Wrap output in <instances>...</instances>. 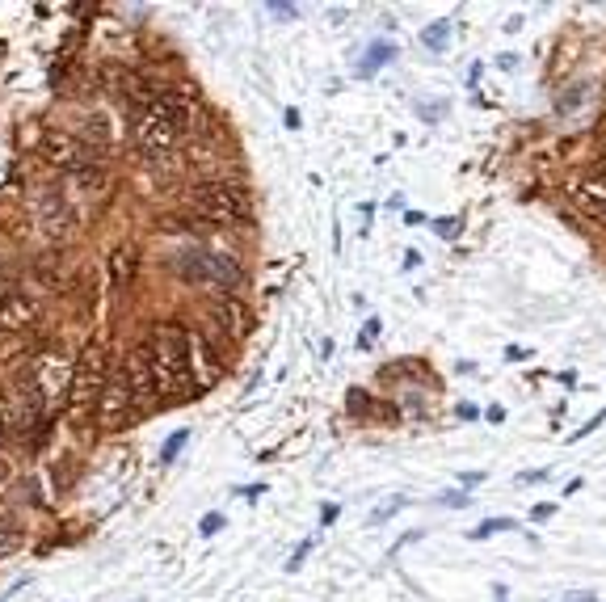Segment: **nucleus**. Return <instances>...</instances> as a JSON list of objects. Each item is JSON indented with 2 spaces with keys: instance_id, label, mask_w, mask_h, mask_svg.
I'll return each instance as SVG.
<instances>
[{
  "instance_id": "obj_1",
  "label": "nucleus",
  "mask_w": 606,
  "mask_h": 602,
  "mask_svg": "<svg viewBox=\"0 0 606 602\" xmlns=\"http://www.w3.org/2000/svg\"><path fill=\"white\" fill-rule=\"evenodd\" d=\"M148 363H152V384L156 396H169L173 405H181L186 396H194V375H190V333L181 325L160 320L148 337Z\"/></svg>"
},
{
  "instance_id": "obj_2",
  "label": "nucleus",
  "mask_w": 606,
  "mask_h": 602,
  "mask_svg": "<svg viewBox=\"0 0 606 602\" xmlns=\"http://www.w3.org/2000/svg\"><path fill=\"white\" fill-rule=\"evenodd\" d=\"M173 270L181 278H190V283H198V287H211V291H224V295H232L236 287H245V266L232 262V257H224V253L202 249V245L177 253Z\"/></svg>"
},
{
  "instance_id": "obj_3",
  "label": "nucleus",
  "mask_w": 606,
  "mask_h": 602,
  "mask_svg": "<svg viewBox=\"0 0 606 602\" xmlns=\"http://www.w3.org/2000/svg\"><path fill=\"white\" fill-rule=\"evenodd\" d=\"M186 211L207 228H224V224H240L249 215V194L232 186V182H207L186 198Z\"/></svg>"
},
{
  "instance_id": "obj_4",
  "label": "nucleus",
  "mask_w": 606,
  "mask_h": 602,
  "mask_svg": "<svg viewBox=\"0 0 606 602\" xmlns=\"http://www.w3.org/2000/svg\"><path fill=\"white\" fill-rule=\"evenodd\" d=\"M106 367H110L106 346H101V341H89V346L80 350V358L72 363V384H68L72 409H85L101 396V388H106V379H110Z\"/></svg>"
},
{
  "instance_id": "obj_5",
  "label": "nucleus",
  "mask_w": 606,
  "mask_h": 602,
  "mask_svg": "<svg viewBox=\"0 0 606 602\" xmlns=\"http://www.w3.org/2000/svg\"><path fill=\"white\" fill-rule=\"evenodd\" d=\"M38 156H43V165L68 169V173H80V169L97 165V152L72 131H43V135H38Z\"/></svg>"
},
{
  "instance_id": "obj_6",
  "label": "nucleus",
  "mask_w": 606,
  "mask_h": 602,
  "mask_svg": "<svg viewBox=\"0 0 606 602\" xmlns=\"http://www.w3.org/2000/svg\"><path fill=\"white\" fill-rule=\"evenodd\" d=\"M47 409V396L38 392V384H9V396L5 405H0V417H5V426L13 434H26L38 426V417Z\"/></svg>"
},
{
  "instance_id": "obj_7",
  "label": "nucleus",
  "mask_w": 606,
  "mask_h": 602,
  "mask_svg": "<svg viewBox=\"0 0 606 602\" xmlns=\"http://www.w3.org/2000/svg\"><path fill=\"white\" fill-rule=\"evenodd\" d=\"M93 405H97V426L106 430V434H114V430L131 426V421L139 417L135 400H131V392H127L123 379H118V371L106 379V388H101V396L93 400Z\"/></svg>"
},
{
  "instance_id": "obj_8",
  "label": "nucleus",
  "mask_w": 606,
  "mask_h": 602,
  "mask_svg": "<svg viewBox=\"0 0 606 602\" xmlns=\"http://www.w3.org/2000/svg\"><path fill=\"white\" fill-rule=\"evenodd\" d=\"M43 316V299L26 295V291H13L0 299V337H26V329L38 325Z\"/></svg>"
},
{
  "instance_id": "obj_9",
  "label": "nucleus",
  "mask_w": 606,
  "mask_h": 602,
  "mask_svg": "<svg viewBox=\"0 0 606 602\" xmlns=\"http://www.w3.org/2000/svg\"><path fill=\"white\" fill-rule=\"evenodd\" d=\"M118 379L127 384L131 400H135V409L139 413H148L152 409V400H156V384H152V363H148V350L139 346L123 358V367H118Z\"/></svg>"
},
{
  "instance_id": "obj_10",
  "label": "nucleus",
  "mask_w": 606,
  "mask_h": 602,
  "mask_svg": "<svg viewBox=\"0 0 606 602\" xmlns=\"http://www.w3.org/2000/svg\"><path fill=\"white\" fill-rule=\"evenodd\" d=\"M34 384L43 396H59L68 384H72V358H59L55 350L38 354L34 358Z\"/></svg>"
},
{
  "instance_id": "obj_11",
  "label": "nucleus",
  "mask_w": 606,
  "mask_h": 602,
  "mask_svg": "<svg viewBox=\"0 0 606 602\" xmlns=\"http://www.w3.org/2000/svg\"><path fill=\"white\" fill-rule=\"evenodd\" d=\"M211 316H215V325L224 329L232 341H245L249 329H253V316L245 308V299H236V295H219L215 304H211Z\"/></svg>"
},
{
  "instance_id": "obj_12",
  "label": "nucleus",
  "mask_w": 606,
  "mask_h": 602,
  "mask_svg": "<svg viewBox=\"0 0 606 602\" xmlns=\"http://www.w3.org/2000/svg\"><path fill=\"white\" fill-rule=\"evenodd\" d=\"M190 375H194V388H211L219 379V363L202 337H190Z\"/></svg>"
},
{
  "instance_id": "obj_13",
  "label": "nucleus",
  "mask_w": 606,
  "mask_h": 602,
  "mask_svg": "<svg viewBox=\"0 0 606 602\" xmlns=\"http://www.w3.org/2000/svg\"><path fill=\"white\" fill-rule=\"evenodd\" d=\"M72 186H76L80 194H101V190L110 186V165H89V169L72 173Z\"/></svg>"
},
{
  "instance_id": "obj_14",
  "label": "nucleus",
  "mask_w": 606,
  "mask_h": 602,
  "mask_svg": "<svg viewBox=\"0 0 606 602\" xmlns=\"http://www.w3.org/2000/svg\"><path fill=\"white\" fill-rule=\"evenodd\" d=\"M577 203L581 207H606V177H585L581 190H577Z\"/></svg>"
},
{
  "instance_id": "obj_15",
  "label": "nucleus",
  "mask_w": 606,
  "mask_h": 602,
  "mask_svg": "<svg viewBox=\"0 0 606 602\" xmlns=\"http://www.w3.org/2000/svg\"><path fill=\"white\" fill-rule=\"evenodd\" d=\"M518 523H514V518H489V523H480L476 531H472V539H489L493 531H514Z\"/></svg>"
},
{
  "instance_id": "obj_16",
  "label": "nucleus",
  "mask_w": 606,
  "mask_h": 602,
  "mask_svg": "<svg viewBox=\"0 0 606 602\" xmlns=\"http://www.w3.org/2000/svg\"><path fill=\"white\" fill-rule=\"evenodd\" d=\"M127 274H131V249H118L114 253V283H127Z\"/></svg>"
},
{
  "instance_id": "obj_17",
  "label": "nucleus",
  "mask_w": 606,
  "mask_h": 602,
  "mask_svg": "<svg viewBox=\"0 0 606 602\" xmlns=\"http://www.w3.org/2000/svg\"><path fill=\"white\" fill-rule=\"evenodd\" d=\"M426 43H430V47H447V26H430Z\"/></svg>"
},
{
  "instance_id": "obj_18",
  "label": "nucleus",
  "mask_w": 606,
  "mask_h": 602,
  "mask_svg": "<svg viewBox=\"0 0 606 602\" xmlns=\"http://www.w3.org/2000/svg\"><path fill=\"white\" fill-rule=\"evenodd\" d=\"M602 417H606V413H598V417H590V421H585V426L577 430V438H585V434H590V430H598V426H602Z\"/></svg>"
},
{
  "instance_id": "obj_19",
  "label": "nucleus",
  "mask_w": 606,
  "mask_h": 602,
  "mask_svg": "<svg viewBox=\"0 0 606 602\" xmlns=\"http://www.w3.org/2000/svg\"><path fill=\"white\" fill-rule=\"evenodd\" d=\"M552 514H556V506H535V510H531L535 523H543V518H552Z\"/></svg>"
},
{
  "instance_id": "obj_20",
  "label": "nucleus",
  "mask_w": 606,
  "mask_h": 602,
  "mask_svg": "<svg viewBox=\"0 0 606 602\" xmlns=\"http://www.w3.org/2000/svg\"><path fill=\"white\" fill-rule=\"evenodd\" d=\"M455 228H459L455 219H447V224H442V219H438V236H455Z\"/></svg>"
},
{
  "instance_id": "obj_21",
  "label": "nucleus",
  "mask_w": 606,
  "mask_h": 602,
  "mask_svg": "<svg viewBox=\"0 0 606 602\" xmlns=\"http://www.w3.org/2000/svg\"><path fill=\"white\" fill-rule=\"evenodd\" d=\"M442 501H447V506H468V497H463V493H447Z\"/></svg>"
},
{
  "instance_id": "obj_22",
  "label": "nucleus",
  "mask_w": 606,
  "mask_h": 602,
  "mask_svg": "<svg viewBox=\"0 0 606 602\" xmlns=\"http://www.w3.org/2000/svg\"><path fill=\"white\" fill-rule=\"evenodd\" d=\"M569 602H594V594H590V590H581V594H573Z\"/></svg>"
},
{
  "instance_id": "obj_23",
  "label": "nucleus",
  "mask_w": 606,
  "mask_h": 602,
  "mask_svg": "<svg viewBox=\"0 0 606 602\" xmlns=\"http://www.w3.org/2000/svg\"><path fill=\"white\" fill-rule=\"evenodd\" d=\"M598 219H602V228H606V207H602V211H598Z\"/></svg>"
},
{
  "instance_id": "obj_24",
  "label": "nucleus",
  "mask_w": 606,
  "mask_h": 602,
  "mask_svg": "<svg viewBox=\"0 0 606 602\" xmlns=\"http://www.w3.org/2000/svg\"><path fill=\"white\" fill-rule=\"evenodd\" d=\"M602 177H606V160H602Z\"/></svg>"
}]
</instances>
